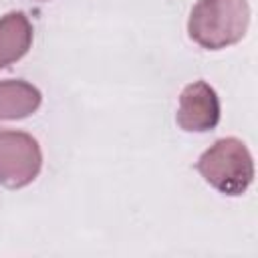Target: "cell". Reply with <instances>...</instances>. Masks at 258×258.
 Instances as JSON below:
<instances>
[{"instance_id": "6da1fadb", "label": "cell", "mask_w": 258, "mask_h": 258, "mask_svg": "<svg viewBox=\"0 0 258 258\" xmlns=\"http://www.w3.org/2000/svg\"><path fill=\"white\" fill-rule=\"evenodd\" d=\"M248 24V0H198L187 20V32L202 48L220 50L240 42Z\"/></svg>"}, {"instance_id": "7a4b0ae2", "label": "cell", "mask_w": 258, "mask_h": 258, "mask_svg": "<svg viewBox=\"0 0 258 258\" xmlns=\"http://www.w3.org/2000/svg\"><path fill=\"white\" fill-rule=\"evenodd\" d=\"M196 169L220 194L242 196L254 179V161L238 137H222L198 159Z\"/></svg>"}, {"instance_id": "3957f363", "label": "cell", "mask_w": 258, "mask_h": 258, "mask_svg": "<svg viewBox=\"0 0 258 258\" xmlns=\"http://www.w3.org/2000/svg\"><path fill=\"white\" fill-rule=\"evenodd\" d=\"M42 167L38 141L24 131H0V183L10 189L36 179Z\"/></svg>"}, {"instance_id": "277c9868", "label": "cell", "mask_w": 258, "mask_h": 258, "mask_svg": "<svg viewBox=\"0 0 258 258\" xmlns=\"http://www.w3.org/2000/svg\"><path fill=\"white\" fill-rule=\"evenodd\" d=\"M177 125L183 131H212L220 121V101L206 81L189 83L179 95Z\"/></svg>"}, {"instance_id": "5b68a950", "label": "cell", "mask_w": 258, "mask_h": 258, "mask_svg": "<svg viewBox=\"0 0 258 258\" xmlns=\"http://www.w3.org/2000/svg\"><path fill=\"white\" fill-rule=\"evenodd\" d=\"M32 44V24L24 12H8L0 18V69L20 60Z\"/></svg>"}, {"instance_id": "8992f818", "label": "cell", "mask_w": 258, "mask_h": 258, "mask_svg": "<svg viewBox=\"0 0 258 258\" xmlns=\"http://www.w3.org/2000/svg\"><path fill=\"white\" fill-rule=\"evenodd\" d=\"M40 91L26 81H0V119L16 121L32 115L40 107Z\"/></svg>"}]
</instances>
